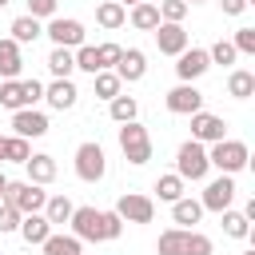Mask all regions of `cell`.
I'll list each match as a JSON object with an SVG mask.
<instances>
[{
  "label": "cell",
  "instance_id": "6da1fadb",
  "mask_svg": "<svg viewBox=\"0 0 255 255\" xmlns=\"http://www.w3.org/2000/svg\"><path fill=\"white\" fill-rule=\"evenodd\" d=\"M68 223H72V235L88 243H112L124 231V219L116 211H96V207H76Z\"/></svg>",
  "mask_w": 255,
  "mask_h": 255
},
{
  "label": "cell",
  "instance_id": "7a4b0ae2",
  "mask_svg": "<svg viewBox=\"0 0 255 255\" xmlns=\"http://www.w3.org/2000/svg\"><path fill=\"white\" fill-rule=\"evenodd\" d=\"M207 163L211 167H219L223 175H235V171H243L247 163H251V151H247V143L243 139H215L211 147H207Z\"/></svg>",
  "mask_w": 255,
  "mask_h": 255
},
{
  "label": "cell",
  "instance_id": "3957f363",
  "mask_svg": "<svg viewBox=\"0 0 255 255\" xmlns=\"http://www.w3.org/2000/svg\"><path fill=\"white\" fill-rule=\"evenodd\" d=\"M120 151H124V159L135 163V167H143V163L151 159V135H147V128H143L139 120L120 124Z\"/></svg>",
  "mask_w": 255,
  "mask_h": 255
},
{
  "label": "cell",
  "instance_id": "277c9868",
  "mask_svg": "<svg viewBox=\"0 0 255 255\" xmlns=\"http://www.w3.org/2000/svg\"><path fill=\"white\" fill-rule=\"evenodd\" d=\"M0 199H4V203H12L20 215H32V211H44L48 191H44L40 183H32V179H8V187L0 191Z\"/></svg>",
  "mask_w": 255,
  "mask_h": 255
},
{
  "label": "cell",
  "instance_id": "5b68a950",
  "mask_svg": "<svg viewBox=\"0 0 255 255\" xmlns=\"http://www.w3.org/2000/svg\"><path fill=\"white\" fill-rule=\"evenodd\" d=\"M40 100H44L40 80H0V108L20 112V108H36Z\"/></svg>",
  "mask_w": 255,
  "mask_h": 255
},
{
  "label": "cell",
  "instance_id": "8992f818",
  "mask_svg": "<svg viewBox=\"0 0 255 255\" xmlns=\"http://www.w3.org/2000/svg\"><path fill=\"white\" fill-rule=\"evenodd\" d=\"M211 171V163H207V147L199 143V139H187V143H179V151H175V175L187 183H199L203 175Z\"/></svg>",
  "mask_w": 255,
  "mask_h": 255
},
{
  "label": "cell",
  "instance_id": "52a82bcc",
  "mask_svg": "<svg viewBox=\"0 0 255 255\" xmlns=\"http://www.w3.org/2000/svg\"><path fill=\"white\" fill-rule=\"evenodd\" d=\"M76 175L84 179V183H100L104 175H108V155H104V147L100 143H80L76 147Z\"/></svg>",
  "mask_w": 255,
  "mask_h": 255
},
{
  "label": "cell",
  "instance_id": "ba28073f",
  "mask_svg": "<svg viewBox=\"0 0 255 255\" xmlns=\"http://www.w3.org/2000/svg\"><path fill=\"white\" fill-rule=\"evenodd\" d=\"M124 223H151L155 219V199L151 195H139V191H124L112 207Z\"/></svg>",
  "mask_w": 255,
  "mask_h": 255
},
{
  "label": "cell",
  "instance_id": "9c48e42d",
  "mask_svg": "<svg viewBox=\"0 0 255 255\" xmlns=\"http://www.w3.org/2000/svg\"><path fill=\"white\" fill-rule=\"evenodd\" d=\"M44 36H52V44H60V48H80V44H88L84 24L72 20V16H52L48 28H44Z\"/></svg>",
  "mask_w": 255,
  "mask_h": 255
},
{
  "label": "cell",
  "instance_id": "30bf717a",
  "mask_svg": "<svg viewBox=\"0 0 255 255\" xmlns=\"http://www.w3.org/2000/svg\"><path fill=\"white\" fill-rule=\"evenodd\" d=\"M151 36H155V48H159L163 56H179L183 48H191V36H187L183 24H167V20H159V24L151 28Z\"/></svg>",
  "mask_w": 255,
  "mask_h": 255
},
{
  "label": "cell",
  "instance_id": "8fae6325",
  "mask_svg": "<svg viewBox=\"0 0 255 255\" xmlns=\"http://www.w3.org/2000/svg\"><path fill=\"white\" fill-rule=\"evenodd\" d=\"M207 68H211L207 48H183V52L175 56V76H179V84H195Z\"/></svg>",
  "mask_w": 255,
  "mask_h": 255
},
{
  "label": "cell",
  "instance_id": "7c38bea8",
  "mask_svg": "<svg viewBox=\"0 0 255 255\" xmlns=\"http://www.w3.org/2000/svg\"><path fill=\"white\" fill-rule=\"evenodd\" d=\"M163 104H167L171 116H191V112L203 108V92H199L195 84H175V88L163 96Z\"/></svg>",
  "mask_w": 255,
  "mask_h": 255
},
{
  "label": "cell",
  "instance_id": "4fadbf2b",
  "mask_svg": "<svg viewBox=\"0 0 255 255\" xmlns=\"http://www.w3.org/2000/svg\"><path fill=\"white\" fill-rule=\"evenodd\" d=\"M231 199H235V179L219 171V179H211V183L203 187V199H199V203H203V211H227Z\"/></svg>",
  "mask_w": 255,
  "mask_h": 255
},
{
  "label": "cell",
  "instance_id": "5bb4252c",
  "mask_svg": "<svg viewBox=\"0 0 255 255\" xmlns=\"http://www.w3.org/2000/svg\"><path fill=\"white\" fill-rule=\"evenodd\" d=\"M12 135H24V139H40V135H48V116L36 112V108H20V112H12Z\"/></svg>",
  "mask_w": 255,
  "mask_h": 255
},
{
  "label": "cell",
  "instance_id": "9a60e30c",
  "mask_svg": "<svg viewBox=\"0 0 255 255\" xmlns=\"http://www.w3.org/2000/svg\"><path fill=\"white\" fill-rule=\"evenodd\" d=\"M227 135V124H223V116H211V112H191V139H199V143H215V139H223Z\"/></svg>",
  "mask_w": 255,
  "mask_h": 255
},
{
  "label": "cell",
  "instance_id": "2e32d148",
  "mask_svg": "<svg viewBox=\"0 0 255 255\" xmlns=\"http://www.w3.org/2000/svg\"><path fill=\"white\" fill-rule=\"evenodd\" d=\"M112 72H116L124 84H135V80H143V72H147V56H143L139 48H124Z\"/></svg>",
  "mask_w": 255,
  "mask_h": 255
},
{
  "label": "cell",
  "instance_id": "e0dca14e",
  "mask_svg": "<svg viewBox=\"0 0 255 255\" xmlns=\"http://www.w3.org/2000/svg\"><path fill=\"white\" fill-rule=\"evenodd\" d=\"M20 239L28 243V247H40L48 235H52V223L44 219V211H32V215H20Z\"/></svg>",
  "mask_w": 255,
  "mask_h": 255
},
{
  "label": "cell",
  "instance_id": "ac0fdd59",
  "mask_svg": "<svg viewBox=\"0 0 255 255\" xmlns=\"http://www.w3.org/2000/svg\"><path fill=\"white\" fill-rule=\"evenodd\" d=\"M44 100H48V108L68 112V108H76L80 92H76V84H72V80H52V84L44 88Z\"/></svg>",
  "mask_w": 255,
  "mask_h": 255
},
{
  "label": "cell",
  "instance_id": "d6986e66",
  "mask_svg": "<svg viewBox=\"0 0 255 255\" xmlns=\"http://www.w3.org/2000/svg\"><path fill=\"white\" fill-rule=\"evenodd\" d=\"M20 68H24V56H20V44L12 36L0 40V80H20Z\"/></svg>",
  "mask_w": 255,
  "mask_h": 255
},
{
  "label": "cell",
  "instance_id": "ffe728a7",
  "mask_svg": "<svg viewBox=\"0 0 255 255\" xmlns=\"http://www.w3.org/2000/svg\"><path fill=\"white\" fill-rule=\"evenodd\" d=\"M24 167H28V179H32V183H40V187L56 179V159H52V155H44V151L28 155V159H24Z\"/></svg>",
  "mask_w": 255,
  "mask_h": 255
},
{
  "label": "cell",
  "instance_id": "44dd1931",
  "mask_svg": "<svg viewBox=\"0 0 255 255\" xmlns=\"http://www.w3.org/2000/svg\"><path fill=\"white\" fill-rule=\"evenodd\" d=\"M171 219H175L179 227H195V223L203 219V203L191 199V195H179V199L171 203Z\"/></svg>",
  "mask_w": 255,
  "mask_h": 255
},
{
  "label": "cell",
  "instance_id": "7402d4cb",
  "mask_svg": "<svg viewBox=\"0 0 255 255\" xmlns=\"http://www.w3.org/2000/svg\"><path fill=\"white\" fill-rule=\"evenodd\" d=\"M48 72H52L56 80H72V72H76V52L56 44V48L48 52Z\"/></svg>",
  "mask_w": 255,
  "mask_h": 255
},
{
  "label": "cell",
  "instance_id": "603a6c76",
  "mask_svg": "<svg viewBox=\"0 0 255 255\" xmlns=\"http://www.w3.org/2000/svg\"><path fill=\"white\" fill-rule=\"evenodd\" d=\"M40 247H44V255H84V239H76V235H56V231H52Z\"/></svg>",
  "mask_w": 255,
  "mask_h": 255
},
{
  "label": "cell",
  "instance_id": "cb8c5ba5",
  "mask_svg": "<svg viewBox=\"0 0 255 255\" xmlns=\"http://www.w3.org/2000/svg\"><path fill=\"white\" fill-rule=\"evenodd\" d=\"M124 20H128V8H124L120 0H104V4L96 8V24H100V28H108V32H116Z\"/></svg>",
  "mask_w": 255,
  "mask_h": 255
},
{
  "label": "cell",
  "instance_id": "d4e9b609",
  "mask_svg": "<svg viewBox=\"0 0 255 255\" xmlns=\"http://www.w3.org/2000/svg\"><path fill=\"white\" fill-rule=\"evenodd\" d=\"M128 20H131V28H139V32H151V28L159 24V8H155L151 0H139V4H131Z\"/></svg>",
  "mask_w": 255,
  "mask_h": 255
},
{
  "label": "cell",
  "instance_id": "484cf974",
  "mask_svg": "<svg viewBox=\"0 0 255 255\" xmlns=\"http://www.w3.org/2000/svg\"><path fill=\"white\" fill-rule=\"evenodd\" d=\"M8 32H12V40H16V44H32V40H40V36H44V24H40L36 16H16Z\"/></svg>",
  "mask_w": 255,
  "mask_h": 255
},
{
  "label": "cell",
  "instance_id": "4316f807",
  "mask_svg": "<svg viewBox=\"0 0 255 255\" xmlns=\"http://www.w3.org/2000/svg\"><path fill=\"white\" fill-rule=\"evenodd\" d=\"M72 211H76V203H72L68 195H48V199H44V219H48L52 227H56V223H68Z\"/></svg>",
  "mask_w": 255,
  "mask_h": 255
},
{
  "label": "cell",
  "instance_id": "83f0119b",
  "mask_svg": "<svg viewBox=\"0 0 255 255\" xmlns=\"http://www.w3.org/2000/svg\"><path fill=\"white\" fill-rule=\"evenodd\" d=\"M227 96H235V100H247V96H255V72H247V68H235V72L227 76Z\"/></svg>",
  "mask_w": 255,
  "mask_h": 255
},
{
  "label": "cell",
  "instance_id": "f1b7e54d",
  "mask_svg": "<svg viewBox=\"0 0 255 255\" xmlns=\"http://www.w3.org/2000/svg\"><path fill=\"white\" fill-rule=\"evenodd\" d=\"M28 155H32V143L24 135H4V143H0V159L4 163H24Z\"/></svg>",
  "mask_w": 255,
  "mask_h": 255
},
{
  "label": "cell",
  "instance_id": "f546056e",
  "mask_svg": "<svg viewBox=\"0 0 255 255\" xmlns=\"http://www.w3.org/2000/svg\"><path fill=\"white\" fill-rule=\"evenodd\" d=\"M183 243H187V227H167L155 239V251L159 255H183Z\"/></svg>",
  "mask_w": 255,
  "mask_h": 255
},
{
  "label": "cell",
  "instance_id": "4dcf8cb0",
  "mask_svg": "<svg viewBox=\"0 0 255 255\" xmlns=\"http://www.w3.org/2000/svg\"><path fill=\"white\" fill-rule=\"evenodd\" d=\"M219 215H223V235H231V239H247V235H251V219H247L243 211H231V207H227V211H219Z\"/></svg>",
  "mask_w": 255,
  "mask_h": 255
},
{
  "label": "cell",
  "instance_id": "1f68e13d",
  "mask_svg": "<svg viewBox=\"0 0 255 255\" xmlns=\"http://www.w3.org/2000/svg\"><path fill=\"white\" fill-rule=\"evenodd\" d=\"M108 112H112L116 124H128V120L139 116V104H135V96H116V100H108Z\"/></svg>",
  "mask_w": 255,
  "mask_h": 255
},
{
  "label": "cell",
  "instance_id": "d6a6232c",
  "mask_svg": "<svg viewBox=\"0 0 255 255\" xmlns=\"http://www.w3.org/2000/svg\"><path fill=\"white\" fill-rule=\"evenodd\" d=\"M92 80H96V96H100V100H116L120 88H124V80H120L112 68H108V72H96Z\"/></svg>",
  "mask_w": 255,
  "mask_h": 255
},
{
  "label": "cell",
  "instance_id": "836d02e7",
  "mask_svg": "<svg viewBox=\"0 0 255 255\" xmlns=\"http://www.w3.org/2000/svg\"><path fill=\"white\" fill-rule=\"evenodd\" d=\"M155 195H159L163 203H175V199L183 195V179H179L175 171H167V175H159V179H155Z\"/></svg>",
  "mask_w": 255,
  "mask_h": 255
},
{
  "label": "cell",
  "instance_id": "e575fe53",
  "mask_svg": "<svg viewBox=\"0 0 255 255\" xmlns=\"http://www.w3.org/2000/svg\"><path fill=\"white\" fill-rule=\"evenodd\" d=\"M76 52V68L80 72H100V52H96V44H80V48H72Z\"/></svg>",
  "mask_w": 255,
  "mask_h": 255
},
{
  "label": "cell",
  "instance_id": "d590c367",
  "mask_svg": "<svg viewBox=\"0 0 255 255\" xmlns=\"http://www.w3.org/2000/svg\"><path fill=\"white\" fill-rule=\"evenodd\" d=\"M211 251H215V243H211L203 231L187 227V243H183V255H211Z\"/></svg>",
  "mask_w": 255,
  "mask_h": 255
},
{
  "label": "cell",
  "instance_id": "8d00e7d4",
  "mask_svg": "<svg viewBox=\"0 0 255 255\" xmlns=\"http://www.w3.org/2000/svg\"><path fill=\"white\" fill-rule=\"evenodd\" d=\"M235 56H239V52H235L231 40H215V44L207 48V60H211V64H235Z\"/></svg>",
  "mask_w": 255,
  "mask_h": 255
},
{
  "label": "cell",
  "instance_id": "74e56055",
  "mask_svg": "<svg viewBox=\"0 0 255 255\" xmlns=\"http://www.w3.org/2000/svg\"><path fill=\"white\" fill-rule=\"evenodd\" d=\"M155 8H159V20H167V24H183V16H187V0H163Z\"/></svg>",
  "mask_w": 255,
  "mask_h": 255
},
{
  "label": "cell",
  "instance_id": "f35d334b",
  "mask_svg": "<svg viewBox=\"0 0 255 255\" xmlns=\"http://www.w3.org/2000/svg\"><path fill=\"white\" fill-rule=\"evenodd\" d=\"M231 44H235V52H239V56H255V28H239Z\"/></svg>",
  "mask_w": 255,
  "mask_h": 255
},
{
  "label": "cell",
  "instance_id": "ab89813d",
  "mask_svg": "<svg viewBox=\"0 0 255 255\" xmlns=\"http://www.w3.org/2000/svg\"><path fill=\"white\" fill-rule=\"evenodd\" d=\"M16 227H20V211L0 199V235H8V231H16Z\"/></svg>",
  "mask_w": 255,
  "mask_h": 255
},
{
  "label": "cell",
  "instance_id": "60d3db41",
  "mask_svg": "<svg viewBox=\"0 0 255 255\" xmlns=\"http://www.w3.org/2000/svg\"><path fill=\"white\" fill-rule=\"evenodd\" d=\"M96 52H100V72H108V68H116V60H120V44H96Z\"/></svg>",
  "mask_w": 255,
  "mask_h": 255
},
{
  "label": "cell",
  "instance_id": "b9f144b4",
  "mask_svg": "<svg viewBox=\"0 0 255 255\" xmlns=\"http://www.w3.org/2000/svg\"><path fill=\"white\" fill-rule=\"evenodd\" d=\"M56 4H60V0H28V16L52 20V16H56Z\"/></svg>",
  "mask_w": 255,
  "mask_h": 255
},
{
  "label": "cell",
  "instance_id": "7bdbcfd3",
  "mask_svg": "<svg viewBox=\"0 0 255 255\" xmlns=\"http://www.w3.org/2000/svg\"><path fill=\"white\" fill-rule=\"evenodd\" d=\"M219 4H223V16H243L251 0H219Z\"/></svg>",
  "mask_w": 255,
  "mask_h": 255
},
{
  "label": "cell",
  "instance_id": "ee69618b",
  "mask_svg": "<svg viewBox=\"0 0 255 255\" xmlns=\"http://www.w3.org/2000/svg\"><path fill=\"white\" fill-rule=\"evenodd\" d=\"M4 187H8V175H4V171H0V191H4Z\"/></svg>",
  "mask_w": 255,
  "mask_h": 255
},
{
  "label": "cell",
  "instance_id": "f6af8a7d",
  "mask_svg": "<svg viewBox=\"0 0 255 255\" xmlns=\"http://www.w3.org/2000/svg\"><path fill=\"white\" fill-rule=\"evenodd\" d=\"M120 4H124V8H128V4H139V0H120Z\"/></svg>",
  "mask_w": 255,
  "mask_h": 255
},
{
  "label": "cell",
  "instance_id": "bcb514c9",
  "mask_svg": "<svg viewBox=\"0 0 255 255\" xmlns=\"http://www.w3.org/2000/svg\"><path fill=\"white\" fill-rule=\"evenodd\" d=\"M8 4H12V0H0V8H8Z\"/></svg>",
  "mask_w": 255,
  "mask_h": 255
},
{
  "label": "cell",
  "instance_id": "7dc6e473",
  "mask_svg": "<svg viewBox=\"0 0 255 255\" xmlns=\"http://www.w3.org/2000/svg\"><path fill=\"white\" fill-rule=\"evenodd\" d=\"M187 4H207V0H187Z\"/></svg>",
  "mask_w": 255,
  "mask_h": 255
},
{
  "label": "cell",
  "instance_id": "c3c4849f",
  "mask_svg": "<svg viewBox=\"0 0 255 255\" xmlns=\"http://www.w3.org/2000/svg\"><path fill=\"white\" fill-rule=\"evenodd\" d=\"M243 255H255V251H243Z\"/></svg>",
  "mask_w": 255,
  "mask_h": 255
},
{
  "label": "cell",
  "instance_id": "681fc988",
  "mask_svg": "<svg viewBox=\"0 0 255 255\" xmlns=\"http://www.w3.org/2000/svg\"><path fill=\"white\" fill-rule=\"evenodd\" d=\"M0 143H4V135H0Z\"/></svg>",
  "mask_w": 255,
  "mask_h": 255
}]
</instances>
